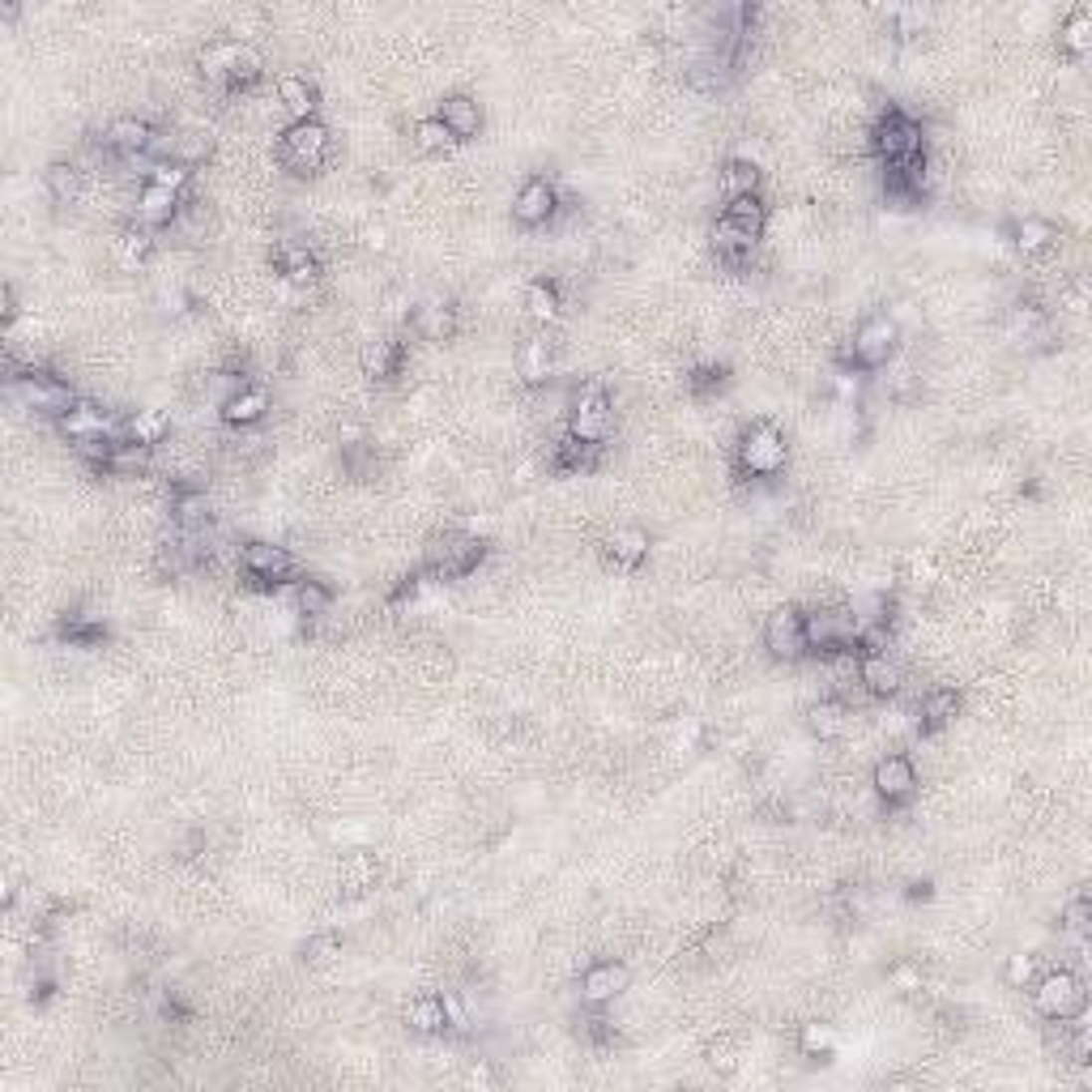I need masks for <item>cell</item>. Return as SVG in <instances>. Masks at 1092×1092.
I'll list each match as a JSON object with an SVG mask.
<instances>
[{
  "label": "cell",
  "mask_w": 1092,
  "mask_h": 1092,
  "mask_svg": "<svg viewBox=\"0 0 1092 1092\" xmlns=\"http://www.w3.org/2000/svg\"><path fill=\"white\" fill-rule=\"evenodd\" d=\"M802 632H807V649L828 658L841 649H858L862 619H854V611H815L811 619H802Z\"/></svg>",
  "instance_id": "obj_1"
},
{
  "label": "cell",
  "mask_w": 1092,
  "mask_h": 1092,
  "mask_svg": "<svg viewBox=\"0 0 1092 1092\" xmlns=\"http://www.w3.org/2000/svg\"><path fill=\"white\" fill-rule=\"evenodd\" d=\"M1084 1003H1088L1084 981L1075 977V973H1067V968H1058V973L1041 977V985H1037V1011L1045 1015V1020L1067 1024V1020H1075V1015L1084 1011Z\"/></svg>",
  "instance_id": "obj_2"
},
{
  "label": "cell",
  "mask_w": 1092,
  "mask_h": 1092,
  "mask_svg": "<svg viewBox=\"0 0 1092 1092\" xmlns=\"http://www.w3.org/2000/svg\"><path fill=\"white\" fill-rule=\"evenodd\" d=\"M875 149L888 162L922 158V125L914 116H905L901 108H888V116H879V125H875Z\"/></svg>",
  "instance_id": "obj_3"
},
{
  "label": "cell",
  "mask_w": 1092,
  "mask_h": 1092,
  "mask_svg": "<svg viewBox=\"0 0 1092 1092\" xmlns=\"http://www.w3.org/2000/svg\"><path fill=\"white\" fill-rule=\"evenodd\" d=\"M13 389V398H22L30 410H39V414H69L73 406H78V398H73V389L69 385H60L52 381V376H43V372H30V376H13L9 381Z\"/></svg>",
  "instance_id": "obj_4"
},
{
  "label": "cell",
  "mask_w": 1092,
  "mask_h": 1092,
  "mask_svg": "<svg viewBox=\"0 0 1092 1092\" xmlns=\"http://www.w3.org/2000/svg\"><path fill=\"white\" fill-rule=\"evenodd\" d=\"M606 431H611V402L598 385L581 389V398L572 402V418H568V435L585 439V444H602Z\"/></svg>",
  "instance_id": "obj_5"
},
{
  "label": "cell",
  "mask_w": 1092,
  "mask_h": 1092,
  "mask_svg": "<svg viewBox=\"0 0 1092 1092\" xmlns=\"http://www.w3.org/2000/svg\"><path fill=\"white\" fill-rule=\"evenodd\" d=\"M738 461L747 474H777L785 465V435L777 427H751L738 444Z\"/></svg>",
  "instance_id": "obj_6"
},
{
  "label": "cell",
  "mask_w": 1092,
  "mask_h": 1092,
  "mask_svg": "<svg viewBox=\"0 0 1092 1092\" xmlns=\"http://www.w3.org/2000/svg\"><path fill=\"white\" fill-rule=\"evenodd\" d=\"M897 338H901V329L892 316H875V321H867L858 333H854V363L858 368H884V363L892 359V351H897Z\"/></svg>",
  "instance_id": "obj_7"
},
{
  "label": "cell",
  "mask_w": 1092,
  "mask_h": 1092,
  "mask_svg": "<svg viewBox=\"0 0 1092 1092\" xmlns=\"http://www.w3.org/2000/svg\"><path fill=\"white\" fill-rule=\"evenodd\" d=\"M764 645L772 658H785V662H798L807 654V632H802V615L794 606H781V611L768 615L764 624Z\"/></svg>",
  "instance_id": "obj_8"
},
{
  "label": "cell",
  "mask_w": 1092,
  "mask_h": 1092,
  "mask_svg": "<svg viewBox=\"0 0 1092 1092\" xmlns=\"http://www.w3.org/2000/svg\"><path fill=\"white\" fill-rule=\"evenodd\" d=\"M325 149H329V129L321 125V120H299V125H291L282 133V154L286 162H295V166H316L325 158Z\"/></svg>",
  "instance_id": "obj_9"
},
{
  "label": "cell",
  "mask_w": 1092,
  "mask_h": 1092,
  "mask_svg": "<svg viewBox=\"0 0 1092 1092\" xmlns=\"http://www.w3.org/2000/svg\"><path fill=\"white\" fill-rule=\"evenodd\" d=\"M871 785L884 802H905L918 790V768H914V760H905V755H884L871 772Z\"/></svg>",
  "instance_id": "obj_10"
},
{
  "label": "cell",
  "mask_w": 1092,
  "mask_h": 1092,
  "mask_svg": "<svg viewBox=\"0 0 1092 1092\" xmlns=\"http://www.w3.org/2000/svg\"><path fill=\"white\" fill-rule=\"evenodd\" d=\"M555 205H559L555 184H551V179H542V175H534V179H525L521 192H517V201H512V218H517L521 226H542L546 218L555 214Z\"/></svg>",
  "instance_id": "obj_11"
},
{
  "label": "cell",
  "mask_w": 1092,
  "mask_h": 1092,
  "mask_svg": "<svg viewBox=\"0 0 1092 1092\" xmlns=\"http://www.w3.org/2000/svg\"><path fill=\"white\" fill-rule=\"evenodd\" d=\"M239 564H244V572L256 576V581H282V576L295 568V559H291V551H286V546L248 542L244 551H239Z\"/></svg>",
  "instance_id": "obj_12"
},
{
  "label": "cell",
  "mask_w": 1092,
  "mask_h": 1092,
  "mask_svg": "<svg viewBox=\"0 0 1092 1092\" xmlns=\"http://www.w3.org/2000/svg\"><path fill=\"white\" fill-rule=\"evenodd\" d=\"M628 981H632L628 964L602 960V964H594V968L585 973V981H581V998H585V1003H611L619 990H628Z\"/></svg>",
  "instance_id": "obj_13"
},
{
  "label": "cell",
  "mask_w": 1092,
  "mask_h": 1092,
  "mask_svg": "<svg viewBox=\"0 0 1092 1092\" xmlns=\"http://www.w3.org/2000/svg\"><path fill=\"white\" fill-rule=\"evenodd\" d=\"M149 141H154V129H149L145 120H136V116L116 120V125L108 129V136H103V145L116 149V154H125L129 162L133 158H145L149 154Z\"/></svg>",
  "instance_id": "obj_14"
},
{
  "label": "cell",
  "mask_w": 1092,
  "mask_h": 1092,
  "mask_svg": "<svg viewBox=\"0 0 1092 1092\" xmlns=\"http://www.w3.org/2000/svg\"><path fill=\"white\" fill-rule=\"evenodd\" d=\"M60 431H65L73 444H82V439H99V435H112L116 439V427H112V418L103 414L99 406H90V402H78L69 410V414H60Z\"/></svg>",
  "instance_id": "obj_15"
},
{
  "label": "cell",
  "mask_w": 1092,
  "mask_h": 1092,
  "mask_svg": "<svg viewBox=\"0 0 1092 1092\" xmlns=\"http://www.w3.org/2000/svg\"><path fill=\"white\" fill-rule=\"evenodd\" d=\"M858 682L871 695H897L901 691V666L888 654H862L858 658Z\"/></svg>",
  "instance_id": "obj_16"
},
{
  "label": "cell",
  "mask_w": 1092,
  "mask_h": 1092,
  "mask_svg": "<svg viewBox=\"0 0 1092 1092\" xmlns=\"http://www.w3.org/2000/svg\"><path fill=\"white\" fill-rule=\"evenodd\" d=\"M439 120H444V129L452 133V141H469L482 125V112L469 95H448L444 103H439Z\"/></svg>",
  "instance_id": "obj_17"
},
{
  "label": "cell",
  "mask_w": 1092,
  "mask_h": 1092,
  "mask_svg": "<svg viewBox=\"0 0 1092 1092\" xmlns=\"http://www.w3.org/2000/svg\"><path fill=\"white\" fill-rule=\"evenodd\" d=\"M175 209H179V192H166V188H158V184H145L141 196H136V222H141V226H162V222H171Z\"/></svg>",
  "instance_id": "obj_18"
},
{
  "label": "cell",
  "mask_w": 1092,
  "mask_h": 1092,
  "mask_svg": "<svg viewBox=\"0 0 1092 1092\" xmlns=\"http://www.w3.org/2000/svg\"><path fill=\"white\" fill-rule=\"evenodd\" d=\"M265 410H269L265 389H239L235 398L222 402V418L231 422V427H252V422L265 418Z\"/></svg>",
  "instance_id": "obj_19"
},
{
  "label": "cell",
  "mask_w": 1092,
  "mask_h": 1092,
  "mask_svg": "<svg viewBox=\"0 0 1092 1092\" xmlns=\"http://www.w3.org/2000/svg\"><path fill=\"white\" fill-rule=\"evenodd\" d=\"M482 559V542L478 538H465V534H457V538H448L444 542V551H439V559H435V572H444V576H461V572H469Z\"/></svg>",
  "instance_id": "obj_20"
},
{
  "label": "cell",
  "mask_w": 1092,
  "mask_h": 1092,
  "mask_svg": "<svg viewBox=\"0 0 1092 1092\" xmlns=\"http://www.w3.org/2000/svg\"><path fill=\"white\" fill-rule=\"evenodd\" d=\"M725 222L734 226V231L742 235H751V239H760L764 235V218H768V209L760 196H738V201H725Z\"/></svg>",
  "instance_id": "obj_21"
},
{
  "label": "cell",
  "mask_w": 1092,
  "mask_h": 1092,
  "mask_svg": "<svg viewBox=\"0 0 1092 1092\" xmlns=\"http://www.w3.org/2000/svg\"><path fill=\"white\" fill-rule=\"evenodd\" d=\"M273 265H278L286 278L299 282V286H308L321 278V265H316V256L308 248H299V244H282V248H273Z\"/></svg>",
  "instance_id": "obj_22"
},
{
  "label": "cell",
  "mask_w": 1092,
  "mask_h": 1092,
  "mask_svg": "<svg viewBox=\"0 0 1092 1092\" xmlns=\"http://www.w3.org/2000/svg\"><path fill=\"white\" fill-rule=\"evenodd\" d=\"M398 342L393 338H376V342H363V351H359V368L363 376H372V381H389L393 368H398Z\"/></svg>",
  "instance_id": "obj_23"
},
{
  "label": "cell",
  "mask_w": 1092,
  "mask_h": 1092,
  "mask_svg": "<svg viewBox=\"0 0 1092 1092\" xmlns=\"http://www.w3.org/2000/svg\"><path fill=\"white\" fill-rule=\"evenodd\" d=\"M278 99H282V108L291 112V125H299V120H312V112H316V90H312V82L308 78H282L278 82Z\"/></svg>",
  "instance_id": "obj_24"
},
{
  "label": "cell",
  "mask_w": 1092,
  "mask_h": 1092,
  "mask_svg": "<svg viewBox=\"0 0 1092 1092\" xmlns=\"http://www.w3.org/2000/svg\"><path fill=\"white\" fill-rule=\"evenodd\" d=\"M414 329L427 342H444V338H452V329H457V316H452L448 303L431 299V303H422V308L414 312Z\"/></svg>",
  "instance_id": "obj_25"
},
{
  "label": "cell",
  "mask_w": 1092,
  "mask_h": 1092,
  "mask_svg": "<svg viewBox=\"0 0 1092 1092\" xmlns=\"http://www.w3.org/2000/svg\"><path fill=\"white\" fill-rule=\"evenodd\" d=\"M755 188H760V166L747 162V158L725 162V171H721V196H725V201H738V196H755Z\"/></svg>",
  "instance_id": "obj_26"
},
{
  "label": "cell",
  "mask_w": 1092,
  "mask_h": 1092,
  "mask_svg": "<svg viewBox=\"0 0 1092 1092\" xmlns=\"http://www.w3.org/2000/svg\"><path fill=\"white\" fill-rule=\"evenodd\" d=\"M1054 222H1045V218H1024V222H1015V248H1020L1024 256H1041L1045 248H1054Z\"/></svg>",
  "instance_id": "obj_27"
},
{
  "label": "cell",
  "mask_w": 1092,
  "mask_h": 1092,
  "mask_svg": "<svg viewBox=\"0 0 1092 1092\" xmlns=\"http://www.w3.org/2000/svg\"><path fill=\"white\" fill-rule=\"evenodd\" d=\"M849 725V708L841 700H819L811 704V734L815 738H841Z\"/></svg>",
  "instance_id": "obj_28"
},
{
  "label": "cell",
  "mask_w": 1092,
  "mask_h": 1092,
  "mask_svg": "<svg viewBox=\"0 0 1092 1092\" xmlns=\"http://www.w3.org/2000/svg\"><path fill=\"white\" fill-rule=\"evenodd\" d=\"M611 555H615V564L636 568L649 555V534H645V529H636V525L615 529V534H611Z\"/></svg>",
  "instance_id": "obj_29"
},
{
  "label": "cell",
  "mask_w": 1092,
  "mask_h": 1092,
  "mask_svg": "<svg viewBox=\"0 0 1092 1092\" xmlns=\"http://www.w3.org/2000/svg\"><path fill=\"white\" fill-rule=\"evenodd\" d=\"M239 48H244V43H209V48L201 52V73L209 82H231Z\"/></svg>",
  "instance_id": "obj_30"
},
{
  "label": "cell",
  "mask_w": 1092,
  "mask_h": 1092,
  "mask_svg": "<svg viewBox=\"0 0 1092 1092\" xmlns=\"http://www.w3.org/2000/svg\"><path fill=\"white\" fill-rule=\"evenodd\" d=\"M43 179H48L52 201H60V205L78 201V192H82V171H78L73 162H52L48 171H43Z\"/></svg>",
  "instance_id": "obj_31"
},
{
  "label": "cell",
  "mask_w": 1092,
  "mask_h": 1092,
  "mask_svg": "<svg viewBox=\"0 0 1092 1092\" xmlns=\"http://www.w3.org/2000/svg\"><path fill=\"white\" fill-rule=\"evenodd\" d=\"M551 363H555L551 342H546V338H529V342H525V351H521V376H525L529 385H542L546 376H551Z\"/></svg>",
  "instance_id": "obj_32"
},
{
  "label": "cell",
  "mask_w": 1092,
  "mask_h": 1092,
  "mask_svg": "<svg viewBox=\"0 0 1092 1092\" xmlns=\"http://www.w3.org/2000/svg\"><path fill=\"white\" fill-rule=\"evenodd\" d=\"M166 427H171V418H166V410H136V414L129 418V439H136V444H149V448H154L158 439L166 435Z\"/></svg>",
  "instance_id": "obj_33"
},
{
  "label": "cell",
  "mask_w": 1092,
  "mask_h": 1092,
  "mask_svg": "<svg viewBox=\"0 0 1092 1092\" xmlns=\"http://www.w3.org/2000/svg\"><path fill=\"white\" fill-rule=\"evenodd\" d=\"M338 879L346 892H363L376 884V858L372 854H346L342 867H338Z\"/></svg>",
  "instance_id": "obj_34"
},
{
  "label": "cell",
  "mask_w": 1092,
  "mask_h": 1092,
  "mask_svg": "<svg viewBox=\"0 0 1092 1092\" xmlns=\"http://www.w3.org/2000/svg\"><path fill=\"white\" fill-rule=\"evenodd\" d=\"M751 244H755V239L742 235V231H734V226L725 222V218H717V226H712V248H717L725 261H734V265L747 261V256H751Z\"/></svg>",
  "instance_id": "obj_35"
},
{
  "label": "cell",
  "mask_w": 1092,
  "mask_h": 1092,
  "mask_svg": "<svg viewBox=\"0 0 1092 1092\" xmlns=\"http://www.w3.org/2000/svg\"><path fill=\"white\" fill-rule=\"evenodd\" d=\"M154 252V235H149V226H133V231L120 235V244H116V261L133 269V265H141L145 256Z\"/></svg>",
  "instance_id": "obj_36"
},
{
  "label": "cell",
  "mask_w": 1092,
  "mask_h": 1092,
  "mask_svg": "<svg viewBox=\"0 0 1092 1092\" xmlns=\"http://www.w3.org/2000/svg\"><path fill=\"white\" fill-rule=\"evenodd\" d=\"M956 712H960V691L956 687H935L927 700H922V721L927 725H948Z\"/></svg>",
  "instance_id": "obj_37"
},
{
  "label": "cell",
  "mask_w": 1092,
  "mask_h": 1092,
  "mask_svg": "<svg viewBox=\"0 0 1092 1092\" xmlns=\"http://www.w3.org/2000/svg\"><path fill=\"white\" fill-rule=\"evenodd\" d=\"M406 1020L414 1024L418 1033H439V1028H448L444 1003H439V998H414V1003L406 1007Z\"/></svg>",
  "instance_id": "obj_38"
},
{
  "label": "cell",
  "mask_w": 1092,
  "mask_h": 1092,
  "mask_svg": "<svg viewBox=\"0 0 1092 1092\" xmlns=\"http://www.w3.org/2000/svg\"><path fill=\"white\" fill-rule=\"evenodd\" d=\"M1063 48L1071 52V56H1084L1088 48H1092V18H1088V9H1075L1071 18H1067V26H1063Z\"/></svg>",
  "instance_id": "obj_39"
},
{
  "label": "cell",
  "mask_w": 1092,
  "mask_h": 1092,
  "mask_svg": "<svg viewBox=\"0 0 1092 1092\" xmlns=\"http://www.w3.org/2000/svg\"><path fill=\"white\" fill-rule=\"evenodd\" d=\"M525 308H529L534 321H555V316H559V291H555L551 282H534L525 291Z\"/></svg>",
  "instance_id": "obj_40"
},
{
  "label": "cell",
  "mask_w": 1092,
  "mask_h": 1092,
  "mask_svg": "<svg viewBox=\"0 0 1092 1092\" xmlns=\"http://www.w3.org/2000/svg\"><path fill=\"white\" fill-rule=\"evenodd\" d=\"M295 606H299V615H329V606H333L329 585H321V581H299V589H295Z\"/></svg>",
  "instance_id": "obj_41"
},
{
  "label": "cell",
  "mask_w": 1092,
  "mask_h": 1092,
  "mask_svg": "<svg viewBox=\"0 0 1092 1092\" xmlns=\"http://www.w3.org/2000/svg\"><path fill=\"white\" fill-rule=\"evenodd\" d=\"M598 448L602 444H585V439H564V444H559V452H555V465L559 469H589L594 465V457H598Z\"/></svg>",
  "instance_id": "obj_42"
},
{
  "label": "cell",
  "mask_w": 1092,
  "mask_h": 1092,
  "mask_svg": "<svg viewBox=\"0 0 1092 1092\" xmlns=\"http://www.w3.org/2000/svg\"><path fill=\"white\" fill-rule=\"evenodd\" d=\"M798 1045H802V1054L819 1058V1054H828L832 1045H837V1033H832V1024H824V1020H811V1024H802Z\"/></svg>",
  "instance_id": "obj_43"
},
{
  "label": "cell",
  "mask_w": 1092,
  "mask_h": 1092,
  "mask_svg": "<svg viewBox=\"0 0 1092 1092\" xmlns=\"http://www.w3.org/2000/svg\"><path fill=\"white\" fill-rule=\"evenodd\" d=\"M414 141H418V149L435 154V149H448L452 145V133L444 129V120H439V116H427V120H418V125H414Z\"/></svg>",
  "instance_id": "obj_44"
},
{
  "label": "cell",
  "mask_w": 1092,
  "mask_h": 1092,
  "mask_svg": "<svg viewBox=\"0 0 1092 1092\" xmlns=\"http://www.w3.org/2000/svg\"><path fill=\"white\" fill-rule=\"evenodd\" d=\"M149 444H136V439H116V452H112V461L108 469H145L149 465Z\"/></svg>",
  "instance_id": "obj_45"
},
{
  "label": "cell",
  "mask_w": 1092,
  "mask_h": 1092,
  "mask_svg": "<svg viewBox=\"0 0 1092 1092\" xmlns=\"http://www.w3.org/2000/svg\"><path fill=\"white\" fill-rule=\"evenodd\" d=\"M175 521H179V525H188V529L205 525V521H209V499H205L201 491L179 495V499H175Z\"/></svg>",
  "instance_id": "obj_46"
},
{
  "label": "cell",
  "mask_w": 1092,
  "mask_h": 1092,
  "mask_svg": "<svg viewBox=\"0 0 1092 1092\" xmlns=\"http://www.w3.org/2000/svg\"><path fill=\"white\" fill-rule=\"evenodd\" d=\"M188 179H192V166H184V162H154L149 166V184H158L166 192H179Z\"/></svg>",
  "instance_id": "obj_47"
},
{
  "label": "cell",
  "mask_w": 1092,
  "mask_h": 1092,
  "mask_svg": "<svg viewBox=\"0 0 1092 1092\" xmlns=\"http://www.w3.org/2000/svg\"><path fill=\"white\" fill-rule=\"evenodd\" d=\"M205 154H209V136H201V133H175V158L171 162L196 166Z\"/></svg>",
  "instance_id": "obj_48"
},
{
  "label": "cell",
  "mask_w": 1092,
  "mask_h": 1092,
  "mask_svg": "<svg viewBox=\"0 0 1092 1092\" xmlns=\"http://www.w3.org/2000/svg\"><path fill=\"white\" fill-rule=\"evenodd\" d=\"M60 632H65L69 641H95V636H103V624L90 611H78V615H69L65 624H60Z\"/></svg>",
  "instance_id": "obj_49"
},
{
  "label": "cell",
  "mask_w": 1092,
  "mask_h": 1092,
  "mask_svg": "<svg viewBox=\"0 0 1092 1092\" xmlns=\"http://www.w3.org/2000/svg\"><path fill=\"white\" fill-rule=\"evenodd\" d=\"M858 649H862V654H888V649H892V632H888V624H862V632H858Z\"/></svg>",
  "instance_id": "obj_50"
},
{
  "label": "cell",
  "mask_w": 1092,
  "mask_h": 1092,
  "mask_svg": "<svg viewBox=\"0 0 1092 1092\" xmlns=\"http://www.w3.org/2000/svg\"><path fill=\"white\" fill-rule=\"evenodd\" d=\"M261 78V56L252 48H239V60H235V73H231V86H248Z\"/></svg>",
  "instance_id": "obj_51"
},
{
  "label": "cell",
  "mask_w": 1092,
  "mask_h": 1092,
  "mask_svg": "<svg viewBox=\"0 0 1092 1092\" xmlns=\"http://www.w3.org/2000/svg\"><path fill=\"white\" fill-rule=\"evenodd\" d=\"M439 1003H444V1020H448L452 1033H465V1028H469V1011H465V1003H461V994H457V990H444V998H439Z\"/></svg>",
  "instance_id": "obj_52"
},
{
  "label": "cell",
  "mask_w": 1092,
  "mask_h": 1092,
  "mask_svg": "<svg viewBox=\"0 0 1092 1092\" xmlns=\"http://www.w3.org/2000/svg\"><path fill=\"white\" fill-rule=\"evenodd\" d=\"M708 1063H712V1071L734 1075L738 1071V1050H734L730 1041H717V1045H708Z\"/></svg>",
  "instance_id": "obj_53"
},
{
  "label": "cell",
  "mask_w": 1092,
  "mask_h": 1092,
  "mask_svg": "<svg viewBox=\"0 0 1092 1092\" xmlns=\"http://www.w3.org/2000/svg\"><path fill=\"white\" fill-rule=\"evenodd\" d=\"M1028 981H1033V956L1024 952L1007 956V985H1028Z\"/></svg>",
  "instance_id": "obj_54"
},
{
  "label": "cell",
  "mask_w": 1092,
  "mask_h": 1092,
  "mask_svg": "<svg viewBox=\"0 0 1092 1092\" xmlns=\"http://www.w3.org/2000/svg\"><path fill=\"white\" fill-rule=\"evenodd\" d=\"M888 977H892V985H897V990H905V994H918V990H922V973H918L914 964H897Z\"/></svg>",
  "instance_id": "obj_55"
},
{
  "label": "cell",
  "mask_w": 1092,
  "mask_h": 1092,
  "mask_svg": "<svg viewBox=\"0 0 1092 1092\" xmlns=\"http://www.w3.org/2000/svg\"><path fill=\"white\" fill-rule=\"evenodd\" d=\"M1063 922H1067V931H1084L1088 927V897H1075L1063 909Z\"/></svg>",
  "instance_id": "obj_56"
},
{
  "label": "cell",
  "mask_w": 1092,
  "mask_h": 1092,
  "mask_svg": "<svg viewBox=\"0 0 1092 1092\" xmlns=\"http://www.w3.org/2000/svg\"><path fill=\"white\" fill-rule=\"evenodd\" d=\"M858 389H862V381H858L854 372H841L837 376V393H841V398H858Z\"/></svg>",
  "instance_id": "obj_57"
},
{
  "label": "cell",
  "mask_w": 1092,
  "mask_h": 1092,
  "mask_svg": "<svg viewBox=\"0 0 1092 1092\" xmlns=\"http://www.w3.org/2000/svg\"><path fill=\"white\" fill-rule=\"evenodd\" d=\"M338 435H342V444H346V448L363 444V427H359V422H342V427H338Z\"/></svg>",
  "instance_id": "obj_58"
},
{
  "label": "cell",
  "mask_w": 1092,
  "mask_h": 1092,
  "mask_svg": "<svg viewBox=\"0 0 1092 1092\" xmlns=\"http://www.w3.org/2000/svg\"><path fill=\"white\" fill-rule=\"evenodd\" d=\"M333 952H338V939H316V944H312V960H333Z\"/></svg>",
  "instance_id": "obj_59"
},
{
  "label": "cell",
  "mask_w": 1092,
  "mask_h": 1092,
  "mask_svg": "<svg viewBox=\"0 0 1092 1092\" xmlns=\"http://www.w3.org/2000/svg\"><path fill=\"white\" fill-rule=\"evenodd\" d=\"M385 244H389L385 226H372V231H368V248H385Z\"/></svg>",
  "instance_id": "obj_60"
},
{
  "label": "cell",
  "mask_w": 1092,
  "mask_h": 1092,
  "mask_svg": "<svg viewBox=\"0 0 1092 1092\" xmlns=\"http://www.w3.org/2000/svg\"><path fill=\"white\" fill-rule=\"evenodd\" d=\"M469 1084H474V1088H487V1084H491V1071H487V1067H474V1071H469Z\"/></svg>",
  "instance_id": "obj_61"
},
{
  "label": "cell",
  "mask_w": 1092,
  "mask_h": 1092,
  "mask_svg": "<svg viewBox=\"0 0 1092 1092\" xmlns=\"http://www.w3.org/2000/svg\"><path fill=\"white\" fill-rule=\"evenodd\" d=\"M162 303H166V312H184V308H179V303H184V295H179V291H162Z\"/></svg>",
  "instance_id": "obj_62"
}]
</instances>
